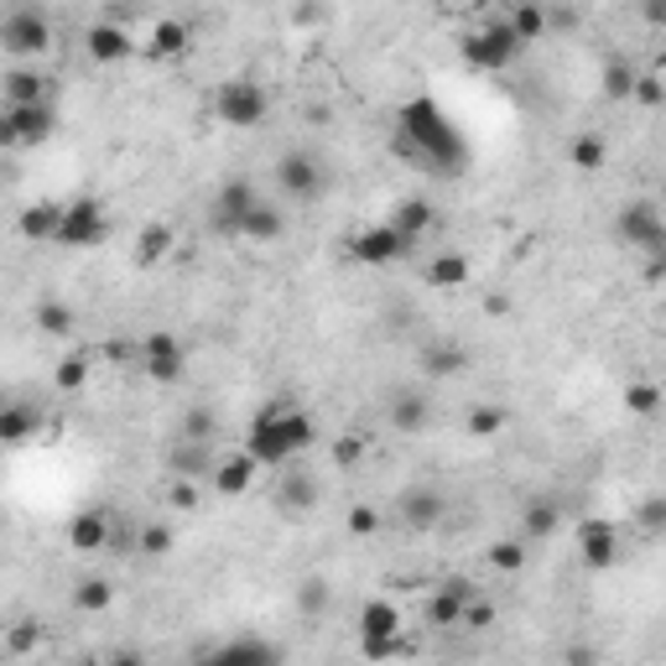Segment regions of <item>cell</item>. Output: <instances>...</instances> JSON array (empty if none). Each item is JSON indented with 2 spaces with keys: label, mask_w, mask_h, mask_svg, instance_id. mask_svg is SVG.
<instances>
[{
  "label": "cell",
  "mask_w": 666,
  "mask_h": 666,
  "mask_svg": "<svg viewBox=\"0 0 666 666\" xmlns=\"http://www.w3.org/2000/svg\"><path fill=\"white\" fill-rule=\"evenodd\" d=\"M396 146L437 177H458L469 167V146L458 136V125H453V120L443 115V104L428 95H417L401 104V115H396Z\"/></svg>",
  "instance_id": "obj_1"
},
{
  "label": "cell",
  "mask_w": 666,
  "mask_h": 666,
  "mask_svg": "<svg viewBox=\"0 0 666 666\" xmlns=\"http://www.w3.org/2000/svg\"><path fill=\"white\" fill-rule=\"evenodd\" d=\"M318 443V422L302 407H287V401H276L266 412H255L251 422V437H245V453H251L260 469H281V464H292L302 453Z\"/></svg>",
  "instance_id": "obj_2"
},
{
  "label": "cell",
  "mask_w": 666,
  "mask_h": 666,
  "mask_svg": "<svg viewBox=\"0 0 666 666\" xmlns=\"http://www.w3.org/2000/svg\"><path fill=\"white\" fill-rule=\"evenodd\" d=\"M214 115L230 131H255V125H266V115H271V95H266L260 79L235 74V79H224L214 89Z\"/></svg>",
  "instance_id": "obj_3"
},
{
  "label": "cell",
  "mask_w": 666,
  "mask_h": 666,
  "mask_svg": "<svg viewBox=\"0 0 666 666\" xmlns=\"http://www.w3.org/2000/svg\"><path fill=\"white\" fill-rule=\"evenodd\" d=\"M521 53H526V47L515 42L510 21H490V26H479V32L464 37V63H469V68H485V74H506Z\"/></svg>",
  "instance_id": "obj_4"
},
{
  "label": "cell",
  "mask_w": 666,
  "mask_h": 666,
  "mask_svg": "<svg viewBox=\"0 0 666 666\" xmlns=\"http://www.w3.org/2000/svg\"><path fill=\"white\" fill-rule=\"evenodd\" d=\"M614 235L625 240L630 251H646L651 260H662V255H666V224H662V209H656L651 198H635V203L620 209Z\"/></svg>",
  "instance_id": "obj_5"
},
{
  "label": "cell",
  "mask_w": 666,
  "mask_h": 666,
  "mask_svg": "<svg viewBox=\"0 0 666 666\" xmlns=\"http://www.w3.org/2000/svg\"><path fill=\"white\" fill-rule=\"evenodd\" d=\"M104 235H110L104 209H99L95 198H74V203H63V224L53 245H63V251H95V245H104Z\"/></svg>",
  "instance_id": "obj_6"
},
{
  "label": "cell",
  "mask_w": 666,
  "mask_h": 666,
  "mask_svg": "<svg viewBox=\"0 0 666 666\" xmlns=\"http://www.w3.org/2000/svg\"><path fill=\"white\" fill-rule=\"evenodd\" d=\"M0 47H5L11 58H42V53L53 47V21L42 16L37 5L11 11V16L0 21Z\"/></svg>",
  "instance_id": "obj_7"
},
{
  "label": "cell",
  "mask_w": 666,
  "mask_h": 666,
  "mask_svg": "<svg viewBox=\"0 0 666 666\" xmlns=\"http://www.w3.org/2000/svg\"><path fill=\"white\" fill-rule=\"evenodd\" d=\"M412 251H417V240L401 235L391 219H386V224H365V230L349 240V255L359 266H396V260H407Z\"/></svg>",
  "instance_id": "obj_8"
},
{
  "label": "cell",
  "mask_w": 666,
  "mask_h": 666,
  "mask_svg": "<svg viewBox=\"0 0 666 666\" xmlns=\"http://www.w3.org/2000/svg\"><path fill=\"white\" fill-rule=\"evenodd\" d=\"M141 365H146V380H157V386H177L182 375H188V349H182V338L167 329L146 333L141 338Z\"/></svg>",
  "instance_id": "obj_9"
},
{
  "label": "cell",
  "mask_w": 666,
  "mask_h": 666,
  "mask_svg": "<svg viewBox=\"0 0 666 666\" xmlns=\"http://www.w3.org/2000/svg\"><path fill=\"white\" fill-rule=\"evenodd\" d=\"M276 188L292 203H313L323 193V167H318L313 152H281L276 157Z\"/></svg>",
  "instance_id": "obj_10"
},
{
  "label": "cell",
  "mask_w": 666,
  "mask_h": 666,
  "mask_svg": "<svg viewBox=\"0 0 666 666\" xmlns=\"http://www.w3.org/2000/svg\"><path fill=\"white\" fill-rule=\"evenodd\" d=\"M578 557H584V568L609 573L620 563V526L604 521V515H588L584 526H578Z\"/></svg>",
  "instance_id": "obj_11"
},
{
  "label": "cell",
  "mask_w": 666,
  "mask_h": 666,
  "mask_svg": "<svg viewBox=\"0 0 666 666\" xmlns=\"http://www.w3.org/2000/svg\"><path fill=\"white\" fill-rule=\"evenodd\" d=\"M255 474H260V464H255L245 448L235 453H214V469H209V490L219 495V500H240V495H251Z\"/></svg>",
  "instance_id": "obj_12"
},
{
  "label": "cell",
  "mask_w": 666,
  "mask_h": 666,
  "mask_svg": "<svg viewBox=\"0 0 666 666\" xmlns=\"http://www.w3.org/2000/svg\"><path fill=\"white\" fill-rule=\"evenodd\" d=\"M474 593H479V588H474L469 578H443V584L428 593V609H422V620H428L432 630H453Z\"/></svg>",
  "instance_id": "obj_13"
},
{
  "label": "cell",
  "mask_w": 666,
  "mask_h": 666,
  "mask_svg": "<svg viewBox=\"0 0 666 666\" xmlns=\"http://www.w3.org/2000/svg\"><path fill=\"white\" fill-rule=\"evenodd\" d=\"M0 115H5V125H11L16 146H42V141L53 136V125H58V115H53L47 99H37V104H5Z\"/></svg>",
  "instance_id": "obj_14"
},
{
  "label": "cell",
  "mask_w": 666,
  "mask_h": 666,
  "mask_svg": "<svg viewBox=\"0 0 666 666\" xmlns=\"http://www.w3.org/2000/svg\"><path fill=\"white\" fill-rule=\"evenodd\" d=\"M255 198H260V193H255L251 177H230V182L214 193V203H209V209H214V230H224V235H240V219L251 214Z\"/></svg>",
  "instance_id": "obj_15"
},
{
  "label": "cell",
  "mask_w": 666,
  "mask_h": 666,
  "mask_svg": "<svg viewBox=\"0 0 666 666\" xmlns=\"http://www.w3.org/2000/svg\"><path fill=\"white\" fill-rule=\"evenodd\" d=\"M401 521L412 531H437L443 526V515H448V500L432 490V485H412V490H401Z\"/></svg>",
  "instance_id": "obj_16"
},
{
  "label": "cell",
  "mask_w": 666,
  "mask_h": 666,
  "mask_svg": "<svg viewBox=\"0 0 666 666\" xmlns=\"http://www.w3.org/2000/svg\"><path fill=\"white\" fill-rule=\"evenodd\" d=\"M84 53L110 68V63H125V58H131V53H136V42H131V32H125L120 21H95V26L84 32Z\"/></svg>",
  "instance_id": "obj_17"
},
{
  "label": "cell",
  "mask_w": 666,
  "mask_h": 666,
  "mask_svg": "<svg viewBox=\"0 0 666 666\" xmlns=\"http://www.w3.org/2000/svg\"><path fill=\"white\" fill-rule=\"evenodd\" d=\"M417 370L428 375V380H453V375L469 370V349H458L448 338H428V344L417 349Z\"/></svg>",
  "instance_id": "obj_18"
},
{
  "label": "cell",
  "mask_w": 666,
  "mask_h": 666,
  "mask_svg": "<svg viewBox=\"0 0 666 666\" xmlns=\"http://www.w3.org/2000/svg\"><path fill=\"white\" fill-rule=\"evenodd\" d=\"M318 506V479L308 469H287L281 464V485H276V510L281 515H308Z\"/></svg>",
  "instance_id": "obj_19"
},
{
  "label": "cell",
  "mask_w": 666,
  "mask_h": 666,
  "mask_svg": "<svg viewBox=\"0 0 666 666\" xmlns=\"http://www.w3.org/2000/svg\"><path fill=\"white\" fill-rule=\"evenodd\" d=\"M58 224H63V203L42 198V203H26L16 219V235L32 240V245H53L58 240Z\"/></svg>",
  "instance_id": "obj_20"
},
{
  "label": "cell",
  "mask_w": 666,
  "mask_h": 666,
  "mask_svg": "<svg viewBox=\"0 0 666 666\" xmlns=\"http://www.w3.org/2000/svg\"><path fill=\"white\" fill-rule=\"evenodd\" d=\"M209 662L214 666H271V662H281V651H276L271 641H260V635H240L230 646L209 651Z\"/></svg>",
  "instance_id": "obj_21"
},
{
  "label": "cell",
  "mask_w": 666,
  "mask_h": 666,
  "mask_svg": "<svg viewBox=\"0 0 666 666\" xmlns=\"http://www.w3.org/2000/svg\"><path fill=\"white\" fill-rule=\"evenodd\" d=\"M422 281H428L432 292H458V287H469V255L464 251L432 255L428 266H422Z\"/></svg>",
  "instance_id": "obj_22"
},
{
  "label": "cell",
  "mask_w": 666,
  "mask_h": 666,
  "mask_svg": "<svg viewBox=\"0 0 666 666\" xmlns=\"http://www.w3.org/2000/svg\"><path fill=\"white\" fill-rule=\"evenodd\" d=\"M209 469H214V443L182 437V443L167 453V474H173V479H209Z\"/></svg>",
  "instance_id": "obj_23"
},
{
  "label": "cell",
  "mask_w": 666,
  "mask_h": 666,
  "mask_svg": "<svg viewBox=\"0 0 666 666\" xmlns=\"http://www.w3.org/2000/svg\"><path fill=\"white\" fill-rule=\"evenodd\" d=\"M281 230H287V214L276 203H266V198H255L251 214L240 219V235L251 240V245H271V240H281Z\"/></svg>",
  "instance_id": "obj_24"
},
{
  "label": "cell",
  "mask_w": 666,
  "mask_h": 666,
  "mask_svg": "<svg viewBox=\"0 0 666 666\" xmlns=\"http://www.w3.org/2000/svg\"><path fill=\"white\" fill-rule=\"evenodd\" d=\"M110 515L104 510H79L74 521H68V547L74 552H99V547H110Z\"/></svg>",
  "instance_id": "obj_25"
},
{
  "label": "cell",
  "mask_w": 666,
  "mask_h": 666,
  "mask_svg": "<svg viewBox=\"0 0 666 666\" xmlns=\"http://www.w3.org/2000/svg\"><path fill=\"white\" fill-rule=\"evenodd\" d=\"M391 428L396 432H428V422H432V401L422 391H396L391 396Z\"/></svg>",
  "instance_id": "obj_26"
},
{
  "label": "cell",
  "mask_w": 666,
  "mask_h": 666,
  "mask_svg": "<svg viewBox=\"0 0 666 666\" xmlns=\"http://www.w3.org/2000/svg\"><path fill=\"white\" fill-rule=\"evenodd\" d=\"M386 635H401V609L391 599H365V609H359V641H386Z\"/></svg>",
  "instance_id": "obj_27"
},
{
  "label": "cell",
  "mask_w": 666,
  "mask_h": 666,
  "mask_svg": "<svg viewBox=\"0 0 666 666\" xmlns=\"http://www.w3.org/2000/svg\"><path fill=\"white\" fill-rule=\"evenodd\" d=\"M510 32H515V42L521 47H531V42L547 37V5L542 0H510Z\"/></svg>",
  "instance_id": "obj_28"
},
{
  "label": "cell",
  "mask_w": 666,
  "mask_h": 666,
  "mask_svg": "<svg viewBox=\"0 0 666 666\" xmlns=\"http://www.w3.org/2000/svg\"><path fill=\"white\" fill-rule=\"evenodd\" d=\"M37 428H42L37 407H26V401H0V443H5V448H11V443H26Z\"/></svg>",
  "instance_id": "obj_29"
},
{
  "label": "cell",
  "mask_w": 666,
  "mask_h": 666,
  "mask_svg": "<svg viewBox=\"0 0 666 666\" xmlns=\"http://www.w3.org/2000/svg\"><path fill=\"white\" fill-rule=\"evenodd\" d=\"M0 95H5V104H37V99H47V74L42 68H11L0 79Z\"/></svg>",
  "instance_id": "obj_30"
},
{
  "label": "cell",
  "mask_w": 666,
  "mask_h": 666,
  "mask_svg": "<svg viewBox=\"0 0 666 666\" xmlns=\"http://www.w3.org/2000/svg\"><path fill=\"white\" fill-rule=\"evenodd\" d=\"M188 47H193V32H188V21H157V26H152V47H146V53H152V58H182V53H188Z\"/></svg>",
  "instance_id": "obj_31"
},
{
  "label": "cell",
  "mask_w": 666,
  "mask_h": 666,
  "mask_svg": "<svg viewBox=\"0 0 666 666\" xmlns=\"http://www.w3.org/2000/svg\"><path fill=\"white\" fill-rule=\"evenodd\" d=\"M557 526H563V510H557V500H531L526 515H521V542H547Z\"/></svg>",
  "instance_id": "obj_32"
},
{
  "label": "cell",
  "mask_w": 666,
  "mask_h": 666,
  "mask_svg": "<svg viewBox=\"0 0 666 666\" xmlns=\"http://www.w3.org/2000/svg\"><path fill=\"white\" fill-rule=\"evenodd\" d=\"M173 224L167 219H157V224H146L136 235V266H162L167 260V251H173Z\"/></svg>",
  "instance_id": "obj_33"
},
{
  "label": "cell",
  "mask_w": 666,
  "mask_h": 666,
  "mask_svg": "<svg viewBox=\"0 0 666 666\" xmlns=\"http://www.w3.org/2000/svg\"><path fill=\"white\" fill-rule=\"evenodd\" d=\"M292 604H297V614H308V620L329 614V609H333V584H329V578H318V573H308V578L297 584Z\"/></svg>",
  "instance_id": "obj_34"
},
{
  "label": "cell",
  "mask_w": 666,
  "mask_h": 666,
  "mask_svg": "<svg viewBox=\"0 0 666 666\" xmlns=\"http://www.w3.org/2000/svg\"><path fill=\"white\" fill-rule=\"evenodd\" d=\"M32 318H37V329L47 333V338H68V333L79 329V318H74V308H68L63 297H42Z\"/></svg>",
  "instance_id": "obj_35"
},
{
  "label": "cell",
  "mask_w": 666,
  "mask_h": 666,
  "mask_svg": "<svg viewBox=\"0 0 666 666\" xmlns=\"http://www.w3.org/2000/svg\"><path fill=\"white\" fill-rule=\"evenodd\" d=\"M635 63H625V58H609L604 63V74H599V95L609 99V104H625L630 99V89H635Z\"/></svg>",
  "instance_id": "obj_36"
},
{
  "label": "cell",
  "mask_w": 666,
  "mask_h": 666,
  "mask_svg": "<svg viewBox=\"0 0 666 666\" xmlns=\"http://www.w3.org/2000/svg\"><path fill=\"white\" fill-rule=\"evenodd\" d=\"M110 604H115V584H110V578L89 573V578L74 584V609H84V614H104Z\"/></svg>",
  "instance_id": "obj_37"
},
{
  "label": "cell",
  "mask_w": 666,
  "mask_h": 666,
  "mask_svg": "<svg viewBox=\"0 0 666 666\" xmlns=\"http://www.w3.org/2000/svg\"><path fill=\"white\" fill-rule=\"evenodd\" d=\"M432 219H437V214H432V203H422V198H401V203H396V214H391V224L407 240H422L432 230Z\"/></svg>",
  "instance_id": "obj_38"
},
{
  "label": "cell",
  "mask_w": 666,
  "mask_h": 666,
  "mask_svg": "<svg viewBox=\"0 0 666 666\" xmlns=\"http://www.w3.org/2000/svg\"><path fill=\"white\" fill-rule=\"evenodd\" d=\"M464 428H469V437H500V432L510 428V412L500 401H479V407H469Z\"/></svg>",
  "instance_id": "obj_39"
},
{
  "label": "cell",
  "mask_w": 666,
  "mask_h": 666,
  "mask_svg": "<svg viewBox=\"0 0 666 666\" xmlns=\"http://www.w3.org/2000/svg\"><path fill=\"white\" fill-rule=\"evenodd\" d=\"M625 412L651 422V417L662 412V386H656V380H630L625 386Z\"/></svg>",
  "instance_id": "obj_40"
},
{
  "label": "cell",
  "mask_w": 666,
  "mask_h": 666,
  "mask_svg": "<svg viewBox=\"0 0 666 666\" xmlns=\"http://www.w3.org/2000/svg\"><path fill=\"white\" fill-rule=\"evenodd\" d=\"M173 547H177V531L167 526V521H146V526L136 531V552H141V557H167Z\"/></svg>",
  "instance_id": "obj_41"
},
{
  "label": "cell",
  "mask_w": 666,
  "mask_h": 666,
  "mask_svg": "<svg viewBox=\"0 0 666 666\" xmlns=\"http://www.w3.org/2000/svg\"><path fill=\"white\" fill-rule=\"evenodd\" d=\"M568 162L578 167V173H599L609 162V146L599 136H573V146H568Z\"/></svg>",
  "instance_id": "obj_42"
},
{
  "label": "cell",
  "mask_w": 666,
  "mask_h": 666,
  "mask_svg": "<svg viewBox=\"0 0 666 666\" xmlns=\"http://www.w3.org/2000/svg\"><path fill=\"white\" fill-rule=\"evenodd\" d=\"M53 380H58V391H84V380H89V354L84 349H74V354H63L58 359V375H53Z\"/></svg>",
  "instance_id": "obj_43"
},
{
  "label": "cell",
  "mask_w": 666,
  "mask_h": 666,
  "mask_svg": "<svg viewBox=\"0 0 666 666\" xmlns=\"http://www.w3.org/2000/svg\"><path fill=\"white\" fill-rule=\"evenodd\" d=\"M37 646H42V625H37V620H16V625L5 630V651H11V656H32Z\"/></svg>",
  "instance_id": "obj_44"
},
{
  "label": "cell",
  "mask_w": 666,
  "mask_h": 666,
  "mask_svg": "<svg viewBox=\"0 0 666 666\" xmlns=\"http://www.w3.org/2000/svg\"><path fill=\"white\" fill-rule=\"evenodd\" d=\"M490 568L495 573H521L526 568V542L515 536V542H495L490 547Z\"/></svg>",
  "instance_id": "obj_45"
},
{
  "label": "cell",
  "mask_w": 666,
  "mask_h": 666,
  "mask_svg": "<svg viewBox=\"0 0 666 666\" xmlns=\"http://www.w3.org/2000/svg\"><path fill=\"white\" fill-rule=\"evenodd\" d=\"M214 432H219V417L209 407H193V412L182 417V437H193V443H214Z\"/></svg>",
  "instance_id": "obj_46"
},
{
  "label": "cell",
  "mask_w": 666,
  "mask_h": 666,
  "mask_svg": "<svg viewBox=\"0 0 666 666\" xmlns=\"http://www.w3.org/2000/svg\"><path fill=\"white\" fill-rule=\"evenodd\" d=\"M495 620H500V609H495L490 599H479V593H474L469 604H464V614H458V625L464 630H490Z\"/></svg>",
  "instance_id": "obj_47"
},
{
  "label": "cell",
  "mask_w": 666,
  "mask_h": 666,
  "mask_svg": "<svg viewBox=\"0 0 666 666\" xmlns=\"http://www.w3.org/2000/svg\"><path fill=\"white\" fill-rule=\"evenodd\" d=\"M344 526H349L354 542H365V536H375V531H380V510L359 500V506H349V521H344Z\"/></svg>",
  "instance_id": "obj_48"
},
{
  "label": "cell",
  "mask_w": 666,
  "mask_h": 666,
  "mask_svg": "<svg viewBox=\"0 0 666 666\" xmlns=\"http://www.w3.org/2000/svg\"><path fill=\"white\" fill-rule=\"evenodd\" d=\"M365 448H370V443H365L359 432H344V437H333V464H338V469H354V464L365 458Z\"/></svg>",
  "instance_id": "obj_49"
},
{
  "label": "cell",
  "mask_w": 666,
  "mask_h": 666,
  "mask_svg": "<svg viewBox=\"0 0 666 666\" xmlns=\"http://www.w3.org/2000/svg\"><path fill=\"white\" fill-rule=\"evenodd\" d=\"M630 99H635V104H646V110H662V99H666L662 74H635V89H630Z\"/></svg>",
  "instance_id": "obj_50"
},
{
  "label": "cell",
  "mask_w": 666,
  "mask_h": 666,
  "mask_svg": "<svg viewBox=\"0 0 666 666\" xmlns=\"http://www.w3.org/2000/svg\"><path fill=\"white\" fill-rule=\"evenodd\" d=\"M167 500H173V510H198L203 490H198V479H173V490H167Z\"/></svg>",
  "instance_id": "obj_51"
},
{
  "label": "cell",
  "mask_w": 666,
  "mask_h": 666,
  "mask_svg": "<svg viewBox=\"0 0 666 666\" xmlns=\"http://www.w3.org/2000/svg\"><path fill=\"white\" fill-rule=\"evenodd\" d=\"M641 526H646L651 536L666 526V500L662 495H646V500H641Z\"/></svg>",
  "instance_id": "obj_52"
},
{
  "label": "cell",
  "mask_w": 666,
  "mask_h": 666,
  "mask_svg": "<svg viewBox=\"0 0 666 666\" xmlns=\"http://www.w3.org/2000/svg\"><path fill=\"white\" fill-rule=\"evenodd\" d=\"M359 651L370 656V662H386V656H401V635H386V641H359Z\"/></svg>",
  "instance_id": "obj_53"
},
{
  "label": "cell",
  "mask_w": 666,
  "mask_h": 666,
  "mask_svg": "<svg viewBox=\"0 0 666 666\" xmlns=\"http://www.w3.org/2000/svg\"><path fill=\"white\" fill-rule=\"evenodd\" d=\"M0 152H21L16 136H11V125H5V115H0Z\"/></svg>",
  "instance_id": "obj_54"
},
{
  "label": "cell",
  "mask_w": 666,
  "mask_h": 666,
  "mask_svg": "<svg viewBox=\"0 0 666 666\" xmlns=\"http://www.w3.org/2000/svg\"><path fill=\"white\" fill-rule=\"evenodd\" d=\"M646 21H651V26H662V21H666V5H662V0H646Z\"/></svg>",
  "instance_id": "obj_55"
},
{
  "label": "cell",
  "mask_w": 666,
  "mask_h": 666,
  "mask_svg": "<svg viewBox=\"0 0 666 666\" xmlns=\"http://www.w3.org/2000/svg\"><path fill=\"white\" fill-rule=\"evenodd\" d=\"M479 5H510V0H479Z\"/></svg>",
  "instance_id": "obj_56"
},
{
  "label": "cell",
  "mask_w": 666,
  "mask_h": 666,
  "mask_svg": "<svg viewBox=\"0 0 666 666\" xmlns=\"http://www.w3.org/2000/svg\"><path fill=\"white\" fill-rule=\"evenodd\" d=\"M120 5H141V0H120Z\"/></svg>",
  "instance_id": "obj_57"
},
{
  "label": "cell",
  "mask_w": 666,
  "mask_h": 666,
  "mask_svg": "<svg viewBox=\"0 0 666 666\" xmlns=\"http://www.w3.org/2000/svg\"><path fill=\"white\" fill-rule=\"evenodd\" d=\"M453 5H469V0H453Z\"/></svg>",
  "instance_id": "obj_58"
}]
</instances>
